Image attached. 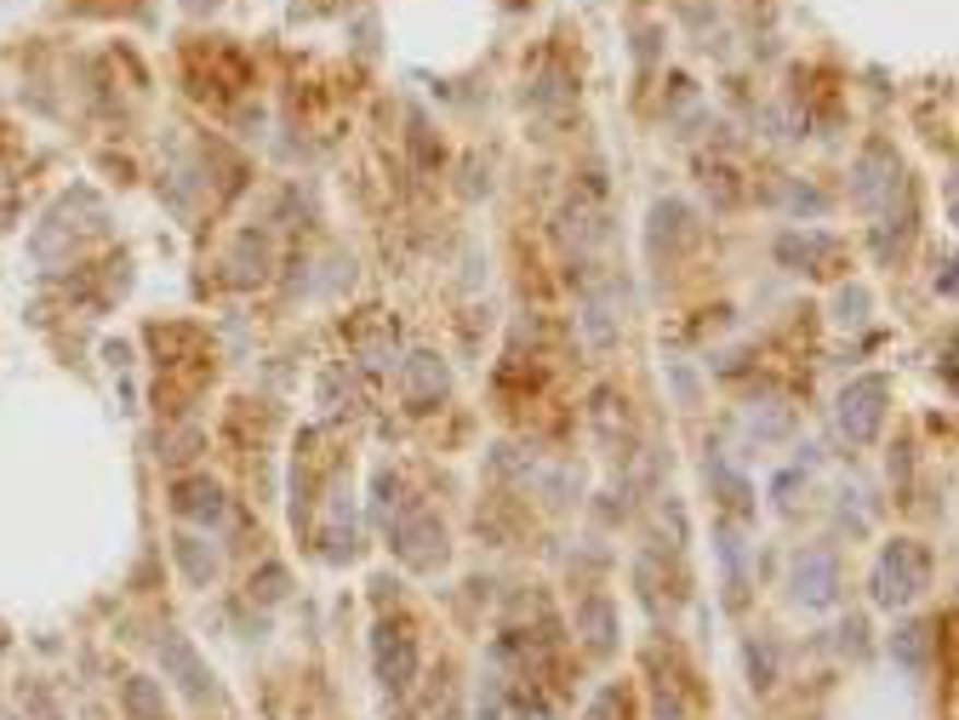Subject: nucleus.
I'll return each mask as SVG.
<instances>
[{
    "label": "nucleus",
    "instance_id": "f257e3e1",
    "mask_svg": "<svg viewBox=\"0 0 959 720\" xmlns=\"http://www.w3.org/2000/svg\"><path fill=\"white\" fill-rule=\"evenodd\" d=\"M931 583V555L920 550V543H908V538H897L891 550H886V560H879V578H874V594L886 606H908L914 594Z\"/></svg>",
    "mask_w": 959,
    "mask_h": 720
},
{
    "label": "nucleus",
    "instance_id": "f03ea898",
    "mask_svg": "<svg viewBox=\"0 0 959 720\" xmlns=\"http://www.w3.org/2000/svg\"><path fill=\"white\" fill-rule=\"evenodd\" d=\"M886 378H856L845 394H840V429L851 440H874L879 429V412H886Z\"/></svg>",
    "mask_w": 959,
    "mask_h": 720
},
{
    "label": "nucleus",
    "instance_id": "7ed1b4c3",
    "mask_svg": "<svg viewBox=\"0 0 959 720\" xmlns=\"http://www.w3.org/2000/svg\"><path fill=\"white\" fill-rule=\"evenodd\" d=\"M834 589H840V566H834V555L812 550V555H800V560H794V594H800L805 606H828V601H834Z\"/></svg>",
    "mask_w": 959,
    "mask_h": 720
},
{
    "label": "nucleus",
    "instance_id": "20e7f679",
    "mask_svg": "<svg viewBox=\"0 0 959 720\" xmlns=\"http://www.w3.org/2000/svg\"><path fill=\"white\" fill-rule=\"evenodd\" d=\"M394 543H400V555H406L412 566H435L446 555L440 550V527H435V515H428V509H412L406 520H400Z\"/></svg>",
    "mask_w": 959,
    "mask_h": 720
},
{
    "label": "nucleus",
    "instance_id": "39448f33",
    "mask_svg": "<svg viewBox=\"0 0 959 720\" xmlns=\"http://www.w3.org/2000/svg\"><path fill=\"white\" fill-rule=\"evenodd\" d=\"M377 663H383V681L400 692L412 681V669H417V652H412V640L406 635H389L383 629V647H377Z\"/></svg>",
    "mask_w": 959,
    "mask_h": 720
},
{
    "label": "nucleus",
    "instance_id": "423d86ee",
    "mask_svg": "<svg viewBox=\"0 0 959 720\" xmlns=\"http://www.w3.org/2000/svg\"><path fill=\"white\" fill-rule=\"evenodd\" d=\"M120 704H126V715H132V720H166V704H161L155 681H126L120 686Z\"/></svg>",
    "mask_w": 959,
    "mask_h": 720
},
{
    "label": "nucleus",
    "instance_id": "0eeeda50",
    "mask_svg": "<svg viewBox=\"0 0 959 720\" xmlns=\"http://www.w3.org/2000/svg\"><path fill=\"white\" fill-rule=\"evenodd\" d=\"M161 658H166V669H178L183 692H194V698H200V692H206V681H212V675H206V669L194 663V652L183 647V640H166V647H161Z\"/></svg>",
    "mask_w": 959,
    "mask_h": 720
},
{
    "label": "nucleus",
    "instance_id": "6e6552de",
    "mask_svg": "<svg viewBox=\"0 0 959 720\" xmlns=\"http://www.w3.org/2000/svg\"><path fill=\"white\" fill-rule=\"evenodd\" d=\"M178 509H183V515H206V520H217V515H223V498H217V486H212V481H189V486L178 492Z\"/></svg>",
    "mask_w": 959,
    "mask_h": 720
},
{
    "label": "nucleus",
    "instance_id": "1a4fd4ad",
    "mask_svg": "<svg viewBox=\"0 0 959 720\" xmlns=\"http://www.w3.org/2000/svg\"><path fill=\"white\" fill-rule=\"evenodd\" d=\"M412 378H417V401H423V394H446V371L428 361V355L412 361Z\"/></svg>",
    "mask_w": 959,
    "mask_h": 720
},
{
    "label": "nucleus",
    "instance_id": "9d476101",
    "mask_svg": "<svg viewBox=\"0 0 959 720\" xmlns=\"http://www.w3.org/2000/svg\"><path fill=\"white\" fill-rule=\"evenodd\" d=\"M920 635H925V629H902V635H897V658H902V663H920Z\"/></svg>",
    "mask_w": 959,
    "mask_h": 720
}]
</instances>
